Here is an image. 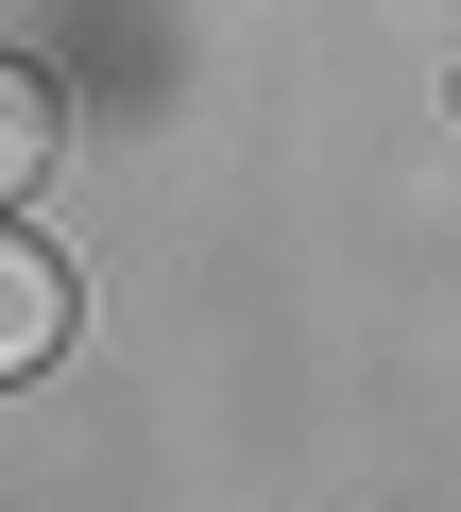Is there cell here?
<instances>
[{
    "label": "cell",
    "mask_w": 461,
    "mask_h": 512,
    "mask_svg": "<svg viewBox=\"0 0 461 512\" xmlns=\"http://www.w3.org/2000/svg\"><path fill=\"white\" fill-rule=\"evenodd\" d=\"M52 342H69V274H52V256L18 239V256H0V376H35Z\"/></svg>",
    "instance_id": "1"
}]
</instances>
